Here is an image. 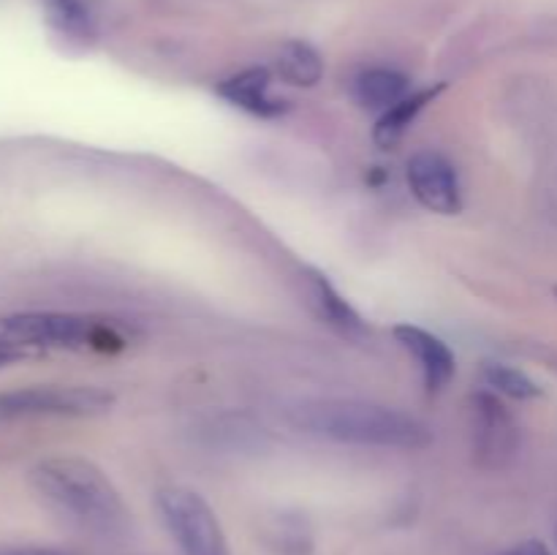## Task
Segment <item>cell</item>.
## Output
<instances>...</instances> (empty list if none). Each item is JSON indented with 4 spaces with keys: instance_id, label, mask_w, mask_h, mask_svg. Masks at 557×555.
Masks as SVG:
<instances>
[{
    "instance_id": "14",
    "label": "cell",
    "mask_w": 557,
    "mask_h": 555,
    "mask_svg": "<svg viewBox=\"0 0 557 555\" xmlns=\"http://www.w3.org/2000/svg\"><path fill=\"white\" fill-rule=\"evenodd\" d=\"M47 20L54 30L74 44H90L96 38V22L82 0H41Z\"/></svg>"
},
{
    "instance_id": "7",
    "label": "cell",
    "mask_w": 557,
    "mask_h": 555,
    "mask_svg": "<svg viewBox=\"0 0 557 555\" xmlns=\"http://www.w3.org/2000/svg\"><path fill=\"white\" fill-rule=\"evenodd\" d=\"M392 332H395V341L419 362L430 395H438L441 390H446L457 373V359L451 348L438 335L417 324H397Z\"/></svg>"
},
{
    "instance_id": "9",
    "label": "cell",
    "mask_w": 557,
    "mask_h": 555,
    "mask_svg": "<svg viewBox=\"0 0 557 555\" xmlns=\"http://www.w3.org/2000/svg\"><path fill=\"white\" fill-rule=\"evenodd\" d=\"M305 297H308L310 310L324 321L326 326L337 330L341 335L348 337H364L368 335V324L362 316L357 313L351 303L332 286L330 278L319 270H305Z\"/></svg>"
},
{
    "instance_id": "2",
    "label": "cell",
    "mask_w": 557,
    "mask_h": 555,
    "mask_svg": "<svg viewBox=\"0 0 557 555\" xmlns=\"http://www.w3.org/2000/svg\"><path fill=\"white\" fill-rule=\"evenodd\" d=\"M30 484L52 509L101 536L128 528V509L107 473L82 457H49L30 468Z\"/></svg>"
},
{
    "instance_id": "8",
    "label": "cell",
    "mask_w": 557,
    "mask_h": 555,
    "mask_svg": "<svg viewBox=\"0 0 557 555\" xmlns=\"http://www.w3.org/2000/svg\"><path fill=\"white\" fill-rule=\"evenodd\" d=\"M215 92L223 101L253 114V118L275 120L292 109L286 98L272 96V71L264 69V65H253V69L228 76L215 87Z\"/></svg>"
},
{
    "instance_id": "16",
    "label": "cell",
    "mask_w": 557,
    "mask_h": 555,
    "mask_svg": "<svg viewBox=\"0 0 557 555\" xmlns=\"http://www.w3.org/2000/svg\"><path fill=\"white\" fill-rule=\"evenodd\" d=\"M25 357H30V351H27V348H20V346H14V343L0 341V368L22 362Z\"/></svg>"
},
{
    "instance_id": "18",
    "label": "cell",
    "mask_w": 557,
    "mask_h": 555,
    "mask_svg": "<svg viewBox=\"0 0 557 555\" xmlns=\"http://www.w3.org/2000/svg\"><path fill=\"white\" fill-rule=\"evenodd\" d=\"M0 555H69L52 547H0Z\"/></svg>"
},
{
    "instance_id": "10",
    "label": "cell",
    "mask_w": 557,
    "mask_h": 555,
    "mask_svg": "<svg viewBox=\"0 0 557 555\" xmlns=\"http://www.w3.org/2000/svg\"><path fill=\"white\" fill-rule=\"evenodd\" d=\"M473 417H476V449L484 460L498 462L500 457L511 455L517 444L515 419L504 408V403L490 392L473 397Z\"/></svg>"
},
{
    "instance_id": "12",
    "label": "cell",
    "mask_w": 557,
    "mask_h": 555,
    "mask_svg": "<svg viewBox=\"0 0 557 555\" xmlns=\"http://www.w3.org/2000/svg\"><path fill=\"white\" fill-rule=\"evenodd\" d=\"M406 96L408 79L400 71L368 69L357 76V82H354V98H357L364 109L386 112V109L395 107V103Z\"/></svg>"
},
{
    "instance_id": "13",
    "label": "cell",
    "mask_w": 557,
    "mask_h": 555,
    "mask_svg": "<svg viewBox=\"0 0 557 555\" xmlns=\"http://www.w3.org/2000/svg\"><path fill=\"white\" fill-rule=\"evenodd\" d=\"M275 69L288 85L315 87L324 76V60L308 41H286L277 52Z\"/></svg>"
},
{
    "instance_id": "4",
    "label": "cell",
    "mask_w": 557,
    "mask_h": 555,
    "mask_svg": "<svg viewBox=\"0 0 557 555\" xmlns=\"http://www.w3.org/2000/svg\"><path fill=\"white\" fill-rule=\"evenodd\" d=\"M158 511L183 555H232L226 533L199 493L188 488H163L158 493Z\"/></svg>"
},
{
    "instance_id": "3",
    "label": "cell",
    "mask_w": 557,
    "mask_h": 555,
    "mask_svg": "<svg viewBox=\"0 0 557 555\" xmlns=\"http://www.w3.org/2000/svg\"><path fill=\"white\" fill-rule=\"evenodd\" d=\"M0 341L20 348H96V351H123L125 337L107 321L76 313H33L0 316Z\"/></svg>"
},
{
    "instance_id": "15",
    "label": "cell",
    "mask_w": 557,
    "mask_h": 555,
    "mask_svg": "<svg viewBox=\"0 0 557 555\" xmlns=\"http://www.w3.org/2000/svg\"><path fill=\"white\" fill-rule=\"evenodd\" d=\"M482 381L498 395L511 397V400H536L542 397V386L533 381L525 370L511 368V365L487 362L482 368Z\"/></svg>"
},
{
    "instance_id": "11",
    "label": "cell",
    "mask_w": 557,
    "mask_h": 555,
    "mask_svg": "<svg viewBox=\"0 0 557 555\" xmlns=\"http://www.w3.org/2000/svg\"><path fill=\"white\" fill-rule=\"evenodd\" d=\"M444 87L446 85H435V87H424V90H417V92H408V96L400 98L395 107H389L386 112H381L379 123H375V128H373L375 145L384 147V150L395 147L397 141L408 134V128L413 125V120L422 114V109L428 107V103H433L435 98L444 92Z\"/></svg>"
},
{
    "instance_id": "19",
    "label": "cell",
    "mask_w": 557,
    "mask_h": 555,
    "mask_svg": "<svg viewBox=\"0 0 557 555\" xmlns=\"http://www.w3.org/2000/svg\"><path fill=\"white\" fill-rule=\"evenodd\" d=\"M555 297H557V286H555Z\"/></svg>"
},
{
    "instance_id": "1",
    "label": "cell",
    "mask_w": 557,
    "mask_h": 555,
    "mask_svg": "<svg viewBox=\"0 0 557 555\" xmlns=\"http://www.w3.org/2000/svg\"><path fill=\"white\" fill-rule=\"evenodd\" d=\"M292 422L315 439L381 449H424L433 444V433L424 422L397 408L379 406L351 397H319L292 408Z\"/></svg>"
},
{
    "instance_id": "5",
    "label": "cell",
    "mask_w": 557,
    "mask_h": 555,
    "mask_svg": "<svg viewBox=\"0 0 557 555\" xmlns=\"http://www.w3.org/2000/svg\"><path fill=\"white\" fill-rule=\"evenodd\" d=\"M114 406L112 392L101 386H25L0 392V419L22 417H98Z\"/></svg>"
},
{
    "instance_id": "17",
    "label": "cell",
    "mask_w": 557,
    "mask_h": 555,
    "mask_svg": "<svg viewBox=\"0 0 557 555\" xmlns=\"http://www.w3.org/2000/svg\"><path fill=\"white\" fill-rule=\"evenodd\" d=\"M504 555H553V553H549L542 542L531 539V542H522V544H517V547L506 550Z\"/></svg>"
},
{
    "instance_id": "6",
    "label": "cell",
    "mask_w": 557,
    "mask_h": 555,
    "mask_svg": "<svg viewBox=\"0 0 557 555\" xmlns=\"http://www.w3.org/2000/svg\"><path fill=\"white\" fill-rule=\"evenodd\" d=\"M408 185L419 205L438 215H457L462 210V190L457 169L441 152L422 150L408 161Z\"/></svg>"
}]
</instances>
